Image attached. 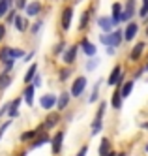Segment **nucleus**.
<instances>
[{
  "instance_id": "1",
  "label": "nucleus",
  "mask_w": 148,
  "mask_h": 156,
  "mask_svg": "<svg viewBox=\"0 0 148 156\" xmlns=\"http://www.w3.org/2000/svg\"><path fill=\"white\" fill-rule=\"evenodd\" d=\"M84 87H86V79L84 77H77L73 81V87H71V96H81Z\"/></svg>"
},
{
  "instance_id": "2",
  "label": "nucleus",
  "mask_w": 148,
  "mask_h": 156,
  "mask_svg": "<svg viewBox=\"0 0 148 156\" xmlns=\"http://www.w3.org/2000/svg\"><path fill=\"white\" fill-rule=\"evenodd\" d=\"M98 25H99V28L103 30V32H111L112 27H115L112 19H109V17H99V19H98Z\"/></svg>"
},
{
  "instance_id": "3",
  "label": "nucleus",
  "mask_w": 148,
  "mask_h": 156,
  "mask_svg": "<svg viewBox=\"0 0 148 156\" xmlns=\"http://www.w3.org/2000/svg\"><path fill=\"white\" fill-rule=\"evenodd\" d=\"M40 102H41V107H43V109H51V107L56 104V96H54V94H45V96H41Z\"/></svg>"
},
{
  "instance_id": "4",
  "label": "nucleus",
  "mask_w": 148,
  "mask_h": 156,
  "mask_svg": "<svg viewBox=\"0 0 148 156\" xmlns=\"http://www.w3.org/2000/svg\"><path fill=\"white\" fill-rule=\"evenodd\" d=\"M71 17H73V9H71V8H66V9H64V13H62V28H64V30L70 28Z\"/></svg>"
},
{
  "instance_id": "5",
  "label": "nucleus",
  "mask_w": 148,
  "mask_h": 156,
  "mask_svg": "<svg viewBox=\"0 0 148 156\" xmlns=\"http://www.w3.org/2000/svg\"><path fill=\"white\" fill-rule=\"evenodd\" d=\"M122 9H124V6L120 2L112 4V23H115V25L122 21Z\"/></svg>"
},
{
  "instance_id": "6",
  "label": "nucleus",
  "mask_w": 148,
  "mask_h": 156,
  "mask_svg": "<svg viewBox=\"0 0 148 156\" xmlns=\"http://www.w3.org/2000/svg\"><path fill=\"white\" fill-rule=\"evenodd\" d=\"M133 12H135V2H133V0H129L128 6H126V9H122V21H129L131 15H133Z\"/></svg>"
},
{
  "instance_id": "7",
  "label": "nucleus",
  "mask_w": 148,
  "mask_h": 156,
  "mask_svg": "<svg viewBox=\"0 0 148 156\" xmlns=\"http://www.w3.org/2000/svg\"><path fill=\"white\" fill-rule=\"evenodd\" d=\"M62 139H64V133L58 132L54 136V139H53V154H58L60 152V149H62Z\"/></svg>"
},
{
  "instance_id": "8",
  "label": "nucleus",
  "mask_w": 148,
  "mask_h": 156,
  "mask_svg": "<svg viewBox=\"0 0 148 156\" xmlns=\"http://www.w3.org/2000/svg\"><path fill=\"white\" fill-rule=\"evenodd\" d=\"M137 30H139V25L137 23H128V27H126V40L131 41L135 38V34H137Z\"/></svg>"
},
{
  "instance_id": "9",
  "label": "nucleus",
  "mask_w": 148,
  "mask_h": 156,
  "mask_svg": "<svg viewBox=\"0 0 148 156\" xmlns=\"http://www.w3.org/2000/svg\"><path fill=\"white\" fill-rule=\"evenodd\" d=\"M120 75H122V68L120 66H115L111 72V77H109V85H116L118 79H120Z\"/></svg>"
},
{
  "instance_id": "10",
  "label": "nucleus",
  "mask_w": 148,
  "mask_h": 156,
  "mask_svg": "<svg viewBox=\"0 0 148 156\" xmlns=\"http://www.w3.org/2000/svg\"><path fill=\"white\" fill-rule=\"evenodd\" d=\"M0 60L6 62V64L13 62V57H11V47H4L2 51H0Z\"/></svg>"
},
{
  "instance_id": "11",
  "label": "nucleus",
  "mask_w": 148,
  "mask_h": 156,
  "mask_svg": "<svg viewBox=\"0 0 148 156\" xmlns=\"http://www.w3.org/2000/svg\"><path fill=\"white\" fill-rule=\"evenodd\" d=\"M143 49H144V43L141 41V43H137L133 49H131V55H129V58L131 60H139L141 58V53H143Z\"/></svg>"
},
{
  "instance_id": "12",
  "label": "nucleus",
  "mask_w": 148,
  "mask_h": 156,
  "mask_svg": "<svg viewBox=\"0 0 148 156\" xmlns=\"http://www.w3.org/2000/svg\"><path fill=\"white\" fill-rule=\"evenodd\" d=\"M40 9H41V4L40 2H30L26 6V15H38Z\"/></svg>"
},
{
  "instance_id": "13",
  "label": "nucleus",
  "mask_w": 148,
  "mask_h": 156,
  "mask_svg": "<svg viewBox=\"0 0 148 156\" xmlns=\"http://www.w3.org/2000/svg\"><path fill=\"white\" fill-rule=\"evenodd\" d=\"M75 55H77V47H75V45H71L70 49L66 51V55H64V62H67V64H71V62L75 60Z\"/></svg>"
},
{
  "instance_id": "14",
  "label": "nucleus",
  "mask_w": 148,
  "mask_h": 156,
  "mask_svg": "<svg viewBox=\"0 0 148 156\" xmlns=\"http://www.w3.org/2000/svg\"><path fill=\"white\" fill-rule=\"evenodd\" d=\"M81 45H83V49H84V53L88 55V57H94L96 55V47L92 45V43H88V40H83Z\"/></svg>"
},
{
  "instance_id": "15",
  "label": "nucleus",
  "mask_w": 148,
  "mask_h": 156,
  "mask_svg": "<svg viewBox=\"0 0 148 156\" xmlns=\"http://www.w3.org/2000/svg\"><path fill=\"white\" fill-rule=\"evenodd\" d=\"M67 104H70V94H67V92H64V94L58 98V102H56V105H58V109H64V107H67Z\"/></svg>"
},
{
  "instance_id": "16",
  "label": "nucleus",
  "mask_w": 148,
  "mask_h": 156,
  "mask_svg": "<svg viewBox=\"0 0 148 156\" xmlns=\"http://www.w3.org/2000/svg\"><path fill=\"white\" fill-rule=\"evenodd\" d=\"M9 6H11V0H0V17H4L9 12Z\"/></svg>"
},
{
  "instance_id": "17",
  "label": "nucleus",
  "mask_w": 148,
  "mask_h": 156,
  "mask_svg": "<svg viewBox=\"0 0 148 156\" xmlns=\"http://www.w3.org/2000/svg\"><path fill=\"white\" fill-rule=\"evenodd\" d=\"M34 88H36V87L28 85V87H26V90H25V100H26V104H28V105H32V100H34Z\"/></svg>"
},
{
  "instance_id": "18",
  "label": "nucleus",
  "mask_w": 148,
  "mask_h": 156,
  "mask_svg": "<svg viewBox=\"0 0 148 156\" xmlns=\"http://www.w3.org/2000/svg\"><path fill=\"white\" fill-rule=\"evenodd\" d=\"M9 81H11V77L8 75V72H4V73H0V90H4V88L9 85Z\"/></svg>"
},
{
  "instance_id": "19",
  "label": "nucleus",
  "mask_w": 148,
  "mask_h": 156,
  "mask_svg": "<svg viewBox=\"0 0 148 156\" xmlns=\"http://www.w3.org/2000/svg\"><path fill=\"white\" fill-rule=\"evenodd\" d=\"M47 141H49V136H47V133L43 132V136H40L36 141L32 143V149H38V147H41V145H43V143H47Z\"/></svg>"
},
{
  "instance_id": "20",
  "label": "nucleus",
  "mask_w": 148,
  "mask_h": 156,
  "mask_svg": "<svg viewBox=\"0 0 148 156\" xmlns=\"http://www.w3.org/2000/svg\"><path fill=\"white\" fill-rule=\"evenodd\" d=\"M19 104H21V100H13V102H11V105H9V117H11V119L19 115V111H17Z\"/></svg>"
},
{
  "instance_id": "21",
  "label": "nucleus",
  "mask_w": 148,
  "mask_h": 156,
  "mask_svg": "<svg viewBox=\"0 0 148 156\" xmlns=\"http://www.w3.org/2000/svg\"><path fill=\"white\" fill-rule=\"evenodd\" d=\"M36 72H38V66H36V64L30 66V70H28L26 75H25V83H30V81L34 79V75H36Z\"/></svg>"
},
{
  "instance_id": "22",
  "label": "nucleus",
  "mask_w": 148,
  "mask_h": 156,
  "mask_svg": "<svg viewBox=\"0 0 148 156\" xmlns=\"http://www.w3.org/2000/svg\"><path fill=\"white\" fill-rule=\"evenodd\" d=\"M109 149H111L109 139H103V141H101V147H99V154H101V156H107V154H109Z\"/></svg>"
},
{
  "instance_id": "23",
  "label": "nucleus",
  "mask_w": 148,
  "mask_h": 156,
  "mask_svg": "<svg viewBox=\"0 0 148 156\" xmlns=\"http://www.w3.org/2000/svg\"><path fill=\"white\" fill-rule=\"evenodd\" d=\"M122 105V96H120V90H115V94H112V107H120Z\"/></svg>"
},
{
  "instance_id": "24",
  "label": "nucleus",
  "mask_w": 148,
  "mask_h": 156,
  "mask_svg": "<svg viewBox=\"0 0 148 156\" xmlns=\"http://www.w3.org/2000/svg\"><path fill=\"white\" fill-rule=\"evenodd\" d=\"M131 88H133V81H128L126 85L122 87V90H120V96L124 98V96H129V92H131Z\"/></svg>"
},
{
  "instance_id": "25",
  "label": "nucleus",
  "mask_w": 148,
  "mask_h": 156,
  "mask_svg": "<svg viewBox=\"0 0 148 156\" xmlns=\"http://www.w3.org/2000/svg\"><path fill=\"white\" fill-rule=\"evenodd\" d=\"M111 38H112V45H120V43H122V32L120 30H115L111 34Z\"/></svg>"
},
{
  "instance_id": "26",
  "label": "nucleus",
  "mask_w": 148,
  "mask_h": 156,
  "mask_svg": "<svg viewBox=\"0 0 148 156\" xmlns=\"http://www.w3.org/2000/svg\"><path fill=\"white\" fill-rule=\"evenodd\" d=\"M15 27H17V30H25L26 28V19L25 17H15Z\"/></svg>"
},
{
  "instance_id": "27",
  "label": "nucleus",
  "mask_w": 148,
  "mask_h": 156,
  "mask_svg": "<svg viewBox=\"0 0 148 156\" xmlns=\"http://www.w3.org/2000/svg\"><path fill=\"white\" fill-rule=\"evenodd\" d=\"M58 119H60V117H58V115H54V113H53V115H49L47 122H45V128H51V126H54L56 122H58Z\"/></svg>"
},
{
  "instance_id": "28",
  "label": "nucleus",
  "mask_w": 148,
  "mask_h": 156,
  "mask_svg": "<svg viewBox=\"0 0 148 156\" xmlns=\"http://www.w3.org/2000/svg\"><path fill=\"white\" fill-rule=\"evenodd\" d=\"M88 19H90V12H88V9H86V12L83 13V19H81V25H79V28H81V30H84V28H86V23H88Z\"/></svg>"
},
{
  "instance_id": "29",
  "label": "nucleus",
  "mask_w": 148,
  "mask_h": 156,
  "mask_svg": "<svg viewBox=\"0 0 148 156\" xmlns=\"http://www.w3.org/2000/svg\"><path fill=\"white\" fill-rule=\"evenodd\" d=\"M38 136V130H30V132H26V133H22V141H26V139H32V137H36Z\"/></svg>"
},
{
  "instance_id": "30",
  "label": "nucleus",
  "mask_w": 148,
  "mask_h": 156,
  "mask_svg": "<svg viewBox=\"0 0 148 156\" xmlns=\"http://www.w3.org/2000/svg\"><path fill=\"white\" fill-rule=\"evenodd\" d=\"M103 113H105V104H101L99 109H98V113H96V120L101 122V119H103Z\"/></svg>"
},
{
  "instance_id": "31",
  "label": "nucleus",
  "mask_w": 148,
  "mask_h": 156,
  "mask_svg": "<svg viewBox=\"0 0 148 156\" xmlns=\"http://www.w3.org/2000/svg\"><path fill=\"white\" fill-rule=\"evenodd\" d=\"M22 55H25V53H22L21 49H11V57H13V60H15L17 57H22Z\"/></svg>"
},
{
  "instance_id": "32",
  "label": "nucleus",
  "mask_w": 148,
  "mask_h": 156,
  "mask_svg": "<svg viewBox=\"0 0 148 156\" xmlns=\"http://www.w3.org/2000/svg\"><path fill=\"white\" fill-rule=\"evenodd\" d=\"M86 152H88V147H83L81 151L77 152V156H86Z\"/></svg>"
},
{
  "instance_id": "33",
  "label": "nucleus",
  "mask_w": 148,
  "mask_h": 156,
  "mask_svg": "<svg viewBox=\"0 0 148 156\" xmlns=\"http://www.w3.org/2000/svg\"><path fill=\"white\" fill-rule=\"evenodd\" d=\"M148 15V6H143V9H141V17H146Z\"/></svg>"
},
{
  "instance_id": "34",
  "label": "nucleus",
  "mask_w": 148,
  "mask_h": 156,
  "mask_svg": "<svg viewBox=\"0 0 148 156\" xmlns=\"http://www.w3.org/2000/svg\"><path fill=\"white\" fill-rule=\"evenodd\" d=\"M4 34H6V27H4V25H0V40L4 38Z\"/></svg>"
},
{
  "instance_id": "35",
  "label": "nucleus",
  "mask_w": 148,
  "mask_h": 156,
  "mask_svg": "<svg viewBox=\"0 0 148 156\" xmlns=\"http://www.w3.org/2000/svg\"><path fill=\"white\" fill-rule=\"evenodd\" d=\"M67 75H70V70H62V75H60V79H66Z\"/></svg>"
},
{
  "instance_id": "36",
  "label": "nucleus",
  "mask_w": 148,
  "mask_h": 156,
  "mask_svg": "<svg viewBox=\"0 0 148 156\" xmlns=\"http://www.w3.org/2000/svg\"><path fill=\"white\" fill-rule=\"evenodd\" d=\"M40 27H41V23H36V25L32 27V30H34V32H38V28H40Z\"/></svg>"
},
{
  "instance_id": "37",
  "label": "nucleus",
  "mask_w": 148,
  "mask_h": 156,
  "mask_svg": "<svg viewBox=\"0 0 148 156\" xmlns=\"http://www.w3.org/2000/svg\"><path fill=\"white\" fill-rule=\"evenodd\" d=\"M17 6H21V8H22V6H25V0H17Z\"/></svg>"
},
{
  "instance_id": "38",
  "label": "nucleus",
  "mask_w": 148,
  "mask_h": 156,
  "mask_svg": "<svg viewBox=\"0 0 148 156\" xmlns=\"http://www.w3.org/2000/svg\"><path fill=\"white\" fill-rule=\"evenodd\" d=\"M107 156H116V154H115V152H109V154H107Z\"/></svg>"
},
{
  "instance_id": "39",
  "label": "nucleus",
  "mask_w": 148,
  "mask_h": 156,
  "mask_svg": "<svg viewBox=\"0 0 148 156\" xmlns=\"http://www.w3.org/2000/svg\"><path fill=\"white\" fill-rule=\"evenodd\" d=\"M118 156H128V154H126V152H120V154H118Z\"/></svg>"
},
{
  "instance_id": "40",
  "label": "nucleus",
  "mask_w": 148,
  "mask_h": 156,
  "mask_svg": "<svg viewBox=\"0 0 148 156\" xmlns=\"http://www.w3.org/2000/svg\"><path fill=\"white\" fill-rule=\"evenodd\" d=\"M144 6H148V0H144Z\"/></svg>"
},
{
  "instance_id": "41",
  "label": "nucleus",
  "mask_w": 148,
  "mask_h": 156,
  "mask_svg": "<svg viewBox=\"0 0 148 156\" xmlns=\"http://www.w3.org/2000/svg\"><path fill=\"white\" fill-rule=\"evenodd\" d=\"M19 156H26V154H25V152H21V154H19Z\"/></svg>"
},
{
  "instance_id": "42",
  "label": "nucleus",
  "mask_w": 148,
  "mask_h": 156,
  "mask_svg": "<svg viewBox=\"0 0 148 156\" xmlns=\"http://www.w3.org/2000/svg\"><path fill=\"white\" fill-rule=\"evenodd\" d=\"M144 128H148V122H146V124H144Z\"/></svg>"
},
{
  "instance_id": "43",
  "label": "nucleus",
  "mask_w": 148,
  "mask_h": 156,
  "mask_svg": "<svg viewBox=\"0 0 148 156\" xmlns=\"http://www.w3.org/2000/svg\"><path fill=\"white\" fill-rule=\"evenodd\" d=\"M146 152H148V145H146Z\"/></svg>"
},
{
  "instance_id": "44",
  "label": "nucleus",
  "mask_w": 148,
  "mask_h": 156,
  "mask_svg": "<svg viewBox=\"0 0 148 156\" xmlns=\"http://www.w3.org/2000/svg\"><path fill=\"white\" fill-rule=\"evenodd\" d=\"M146 34H148V28H146Z\"/></svg>"
},
{
  "instance_id": "45",
  "label": "nucleus",
  "mask_w": 148,
  "mask_h": 156,
  "mask_svg": "<svg viewBox=\"0 0 148 156\" xmlns=\"http://www.w3.org/2000/svg\"><path fill=\"white\" fill-rule=\"evenodd\" d=\"M146 70H148V66H146Z\"/></svg>"
}]
</instances>
